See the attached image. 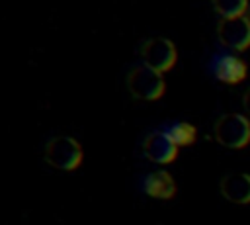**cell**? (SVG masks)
Returning a JSON list of instances; mask_svg holds the SVG:
<instances>
[{
	"instance_id": "6da1fadb",
	"label": "cell",
	"mask_w": 250,
	"mask_h": 225,
	"mask_svg": "<svg viewBox=\"0 0 250 225\" xmlns=\"http://www.w3.org/2000/svg\"><path fill=\"white\" fill-rule=\"evenodd\" d=\"M215 139L229 149H240L250 141V121L240 113H225L215 123Z\"/></svg>"
},
{
	"instance_id": "7c38bea8",
	"label": "cell",
	"mask_w": 250,
	"mask_h": 225,
	"mask_svg": "<svg viewBox=\"0 0 250 225\" xmlns=\"http://www.w3.org/2000/svg\"><path fill=\"white\" fill-rule=\"evenodd\" d=\"M244 110L250 113V90L244 94Z\"/></svg>"
},
{
	"instance_id": "7a4b0ae2",
	"label": "cell",
	"mask_w": 250,
	"mask_h": 225,
	"mask_svg": "<svg viewBox=\"0 0 250 225\" xmlns=\"http://www.w3.org/2000/svg\"><path fill=\"white\" fill-rule=\"evenodd\" d=\"M45 158L51 166L61 170H72L82 162V147L72 137H55L47 143Z\"/></svg>"
},
{
	"instance_id": "8992f818",
	"label": "cell",
	"mask_w": 250,
	"mask_h": 225,
	"mask_svg": "<svg viewBox=\"0 0 250 225\" xmlns=\"http://www.w3.org/2000/svg\"><path fill=\"white\" fill-rule=\"evenodd\" d=\"M143 153L148 160L152 162H158V164H166V162H172L178 155V145L172 141V137L168 133H152L145 139V145H143Z\"/></svg>"
},
{
	"instance_id": "30bf717a",
	"label": "cell",
	"mask_w": 250,
	"mask_h": 225,
	"mask_svg": "<svg viewBox=\"0 0 250 225\" xmlns=\"http://www.w3.org/2000/svg\"><path fill=\"white\" fill-rule=\"evenodd\" d=\"M248 0H213L215 10L223 16V18H236L242 16L246 10Z\"/></svg>"
},
{
	"instance_id": "9c48e42d",
	"label": "cell",
	"mask_w": 250,
	"mask_h": 225,
	"mask_svg": "<svg viewBox=\"0 0 250 225\" xmlns=\"http://www.w3.org/2000/svg\"><path fill=\"white\" fill-rule=\"evenodd\" d=\"M215 74L219 80H223L227 84H236L246 76V65L236 57H223L217 63Z\"/></svg>"
},
{
	"instance_id": "277c9868",
	"label": "cell",
	"mask_w": 250,
	"mask_h": 225,
	"mask_svg": "<svg viewBox=\"0 0 250 225\" xmlns=\"http://www.w3.org/2000/svg\"><path fill=\"white\" fill-rule=\"evenodd\" d=\"M141 57H143L145 67L164 72L176 63V47L172 45V41H168L164 37L148 39L141 49Z\"/></svg>"
},
{
	"instance_id": "ba28073f",
	"label": "cell",
	"mask_w": 250,
	"mask_h": 225,
	"mask_svg": "<svg viewBox=\"0 0 250 225\" xmlns=\"http://www.w3.org/2000/svg\"><path fill=\"white\" fill-rule=\"evenodd\" d=\"M145 192L152 198L170 200L176 194V184H174V180L168 172L156 170V172H152L145 178Z\"/></svg>"
},
{
	"instance_id": "8fae6325",
	"label": "cell",
	"mask_w": 250,
	"mask_h": 225,
	"mask_svg": "<svg viewBox=\"0 0 250 225\" xmlns=\"http://www.w3.org/2000/svg\"><path fill=\"white\" fill-rule=\"evenodd\" d=\"M168 135L172 137V141H174L178 147H182V145H191V143L195 141V127L189 125V123H176V125L168 131Z\"/></svg>"
},
{
	"instance_id": "52a82bcc",
	"label": "cell",
	"mask_w": 250,
	"mask_h": 225,
	"mask_svg": "<svg viewBox=\"0 0 250 225\" xmlns=\"http://www.w3.org/2000/svg\"><path fill=\"white\" fill-rule=\"evenodd\" d=\"M221 194L234 203H250V176L244 172H230L221 180Z\"/></svg>"
},
{
	"instance_id": "5b68a950",
	"label": "cell",
	"mask_w": 250,
	"mask_h": 225,
	"mask_svg": "<svg viewBox=\"0 0 250 225\" xmlns=\"http://www.w3.org/2000/svg\"><path fill=\"white\" fill-rule=\"evenodd\" d=\"M219 39L230 49H246L250 45V20L244 16L223 18V22L219 23Z\"/></svg>"
},
{
	"instance_id": "4fadbf2b",
	"label": "cell",
	"mask_w": 250,
	"mask_h": 225,
	"mask_svg": "<svg viewBox=\"0 0 250 225\" xmlns=\"http://www.w3.org/2000/svg\"><path fill=\"white\" fill-rule=\"evenodd\" d=\"M248 20H250V16H248Z\"/></svg>"
},
{
	"instance_id": "3957f363",
	"label": "cell",
	"mask_w": 250,
	"mask_h": 225,
	"mask_svg": "<svg viewBox=\"0 0 250 225\" xmlns=\"http://www.w3.org/2000/svg\"><path fill=\"white\" fill-rule=\"evenodd\" d=\"M129 92L139 100H156L164 92V78L158 70H152L145 65L133 68L127 78Z\"/></svg>"
}]
</instances>
